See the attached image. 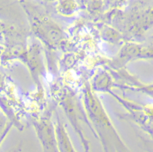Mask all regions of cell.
<instances>
[{
  "label": "cell",
  "mask_w": 153,
  "mask_h": 152,
  "mask_svg": "<svg viewBox=\"0 0 153 152\" xmlns=\"http://www.w3.org/2000/svg\"><path fill=\"white\" fill-rule=\"evenodd\" d=\"M76 8V4L75 0H60L59 2L58 10L63 14H72Z\"/></svg>",
  "instance_id": "cell-1"
},
{
  "label": "cell",
  "mask_w": 153,
  "mask_h": 152,
  "mask_svg": "<svg viewBox=\"0 0 153 152\" xmlns=\"http://www.w3.org/2000/svg\"><path fill=\"white\" fill-rule=\"evenodd\" d=\"M102 34L105 40L111 42H116L120 38V35L119 34L111 28H104L102 31Z\"/></svg>",
  "instance_id": "cell-2"
},
{
  "label": "cell",
  "mask_w": 153,
  "mask_h": 152,
  "mask_svg": "<svg viewBox=\"0 0 153 152\" xmlns=\"http://www.w3.org/2000/svg\"><path fill=\"white\" fill-rule=\"evenodd\" d=\"M88 10L91 11H95L101 8L102 0H83Z\"/></svg>",
  "instance_id": "cell-3"
}]
</instances>
